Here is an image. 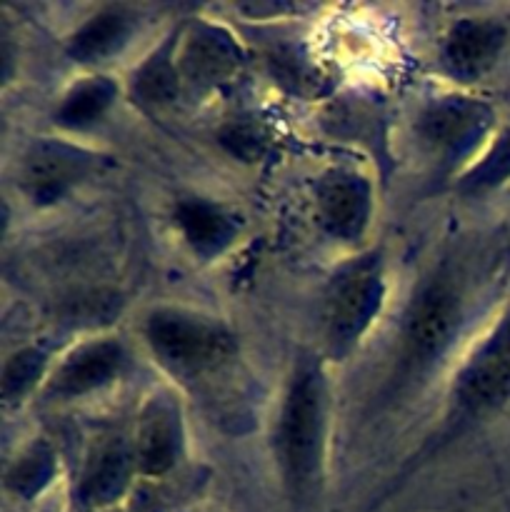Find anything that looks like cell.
<instances>
[{"label":"cell","mask_w":510,"mask_h":512,"mask_svg":"<svg viewBox=\"0 0 510 512\" xmlns=\"http://www.w3.org/2000/svg\"><path fill=\"white\" fill-rule=\"evenodd\" d=\"M148 340L165 363L180 370L213 368L233 350L230 335L223 328L173 310H163L150 318Z\"/></svg>","instance_id":"cell-1"},{"label":"cell","mask_w":510,"mask_h":512,"mask_svg":"<svg viewBox=\"0 0 510 512\" xmlns=\"http://www.w3.org/2000/svg\"><path fill=\"white\" fill-rule=\"evenodd\" d=\"M320 413L323 395L320 378L313 370H300L290 388L288 403L280 423V445H283L285 470L295 485H305L315 470L320 443Z\"/></svg>","instance_id":"cell-2"},{"label":"cell","mask_w":510,"mask_h":512,"mask_svg":"<svg viewBox=\"0 0 510 512\" xmlns=\"http://www.w3.org/2000/svg\"><path fill=\"white\" fill-rule=\"evenodd\" d=\"M458 323V300L443 283H435L420 295L405 330V348L413 363H428L448 345Z\"/></svg>","instance_id":"cell-3"},{"label":"cell","mask_w":510,"mask_h":512,"mask_svg":"<svg viewBox=\"0 0 510 512\" xmlns=\"http://www.w3.org/2000/svg\"><path fill=\"white\" fill-rule=\"evenodd\" d=\"M378 295L380 278L373 263L358 265L338 280L328 303V330L335 345L350 343L365 328L378 308Z\"/></svg>","instance_id":"cell-4"},{"label":"cell","mask_w":510,"mask_h":512,"mask_svg":"<svg viewBox=\"0 0 510 512\" xmlns=\"http://www.w3.org/2000/svg\"><path fill=\"white\" fill-rule=\"evenodd\" d=\"M510 398V323L473 360L460 383V400L468 410L495 408Z\"/></svg>","instance_id":"cell-5"},{"label":"cell","mask_w":510,"mask_h":512,"mask_svg":"<svg viewBox=\"0 0 510 512\" xmlns=\"http://www.w3.org/2000/svg\"><path fill=\"white\" fill-rule=\"evenodd\" d=\"M368 185L348 173H333L318 190L320 218L330 233L355 238L368 220Z\"/></svg>","instance_id":"cell-6"},{"label":"cell","mask_w":510,"mask_h":512,"mask_svg":"<svg viewBox=\"0 0 510 512\" xmlns=\"http://www.w3.org/2000/svg\"><path fill=\"white\" fill-rule=\"evenodd\" d=\"M503 48V28L490 20H463L448 38V63L463 75H478L493 65Z\"/></svg>","instance_id":"cell-7"},{"label":"cell","mask_w":510,"mask_h":512,"mask_svg":"<svg viewBox=\"0 0 510 512\" xmlns=\"http://www.w3.org/2000/svg\"><path fill=\"white\" fill-rule=\"evenodd\" d=\"M123 363V350L115 343H95L80 348L55 378L60 395H83L108 383Z\"/></svg>","instance_id":"cell-8"},{"label":"cell","mask_w":510,"mask_h":512,"mask_svg":"<svg viewBox=\"0 0 510 512\" xmlns=\"http://www.w3.org/2000/svg\"><path fill=\"white\" fill-rule=\"evenodd\" d=\"M85 160L68 148L43 145L25 163V185L35 200H55L80 178Z\"/></svg>","instance_id":"cell-9"},{"label":"cell","mask_w":510,"mask_h":512,"mask_svg":"<svg viewBox=\"0 0 510 512\" xmlns=\"http://www.w3.org/2000/svg\"><path fill=\"white\" fill-rule=\"evenodd\" d=\"M483 125V108L463 100H448L430 110L423 118L425 140L443 150H458L468 143Z\"/></svg>","instance_id":"cell-10"},{"label":"cell","mask_w":510,"mask_h":512,"mask_svg":"<svg viewBox=\"0 0 510 512\" xmlns=\"http://www.w3.org/2000/svg\"><path fill=\"white\" fill-rule=\"evenodd\" d=\"M178 453V433L175 423L163 408H150L140 425L138 435V463L140 470L148 475H160L175 463Z\"/></svg>","instance_id":"cell-11"},{"label":"cell","mask_w":510,"mask_h":512,"mask_svg":"<svg viewBox=\"0 0 510 512\" xmlns=\"http://www.w3.org/2000/svg\"><path fill=\"white\" fill-rule=\"evenodd\" d=\"M178 225L185 238L200 253H215L233 238V223L203 200H188L178 208Z\"/></svg>","instance_id":"cell-12"},{"label":"cell","mask_w":510,"mask_h":512,"mask_svg":"<svg viewBox=\"0 0 510 512\" xmlns=\"http://www.w3.org/2000/svg\"><path fill=\"white\" fill-rule=\"evenodd\" d=\"M183 65L190 78L213 83V80H223L225 75L233 73L235 65H238V53L223 35L213 33V30H203V33L188 40Z\"/></svg>","instance_id":"cell-13"},{"label":"cell","mask_w":510,"mask_h":512,"mask_svg":"<svg viewBox=\"0 0 510 512\" xmlns=\"http://www.w3.org/2000/svg\"><path fill=\"white\" fill-rule=\"evenodd\" d=\"M130 33V20L123 10H103L90 18L73 38V55L80 60H100L118 50Z\"/></svg>","instance_id":"cell-14"},{"label":"cell","mask_w":510,"mask_h":512,"mask_svg":"<svg viewBox=\"0 0 510 512\" xmlns=\"http://www.w3.org/2000/svg\"><path fill=\"white\" fill-rule=\"evenodd\" d=\"M125 480H128V460H125V453L118 445L105 448L93 460L88 475H85L83 500L90 505L110 503L125 488Z\"/></svg>","instance_id":"cell-15"},{"label":"cell","mask_w":510,"mask_h":512,"mask_svg":"<svg viewBox=\"0 0 510 512\" xmlns=\"http://www.w3.org/2000/svg\"><path fill=\"white\" fill-rule=\"evenodd\" d=\"M110 98H113V85L108 80H88L65 98L58 120L70 128H83L103 115V110L110 105Z\"/></svg>","instance_id":"cell-16"},{"label":"cell","mask_w":510,"mask_h":512,"mask_svg":"<svg viewBox=\"0 0 510 512\" xmlns=\"http://www.w3.org/2000/svg\"><path fill=\"white\" fill-rule=\"evenodd\" d=\"M135 90L148 103H165L178 90V75H175L173 63L165 53H158L140 68L135 75Z\"/></svg>","instance_id":"cell-17"},{"label":"cell","mask_w":510,"mask_h":512,"mask_svg":"<svg viewBox=\"0 0 510 512\" xmlns=\"http://www.w3.org/2000/svg\"><path fill=\"white\" fill-rule=\"evenodd\" d=\"M50 473H53V458L43 445H35L18 460V465L10 473V485H13L15 493L33 495L48 483Z\"/></svg>","instance_id":"cell-18"},{"label":"cell","mask_w":510,"mask_h":512,"mask_svg":"<svg viewBox=\"0 0 510 512\" xmlns=\"http://www.w3.org/2000/svg\"><path fill=\"white\" fill-rule=\"evenodd\" d=\"M40 368H43V355L33 353V350H25V353L15 355V358L5 365V395H8V398L23 395L25 390L38 380Z\"/></svg>","instance_id":"cell-19"},{"label":"cell","mask_w":510,"mask_h":512,"mask_svg":"<svg viewBox=\"0 0 510 512\" xmlns=\"http://www.w3.org/2000/svg\"><path fill=\"white\" fill-rule=\"evenodd\" d=\"M510 173V135H505L503 143L495 148V153L490 155L488 163L475 173V185H490V183H498L500 178Z\"/></svg>","instance_id":"cell-20"},{"label":"cell","mask_w":510,"mask_h":512,"mask_svg":"<svg viewBox=\"0 0 510 512\" xmlns=\"http://www.w3.org/2000/svg\"><path fill=\"white\" fill-rule=\"evenodd\" d=\"M225 143L233 145L235 155H243V158H250V155L260 153V138L255 135L253 128H245V125H235L225 133Z\"/></svg>","instance_id":"cell-21"}]
</instances>
